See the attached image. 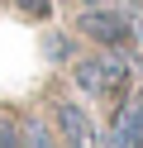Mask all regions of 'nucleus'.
Segmentation results:
<instances>
[{
    "label": "nucleus",
    "instance_id": "nucleus-7",
    "mask_svg": "<svg viewBox=\"0 0 143 148\" xmlns=\"http://www.w3.org/2000/svg\"><path fill=\"white\" fill-rule=\"evenodd\" d=\"M14 5L29 14V19H48V0H14Z\"/></svg>",
    "mask_w": 143,
    "mask_h": 148
},
{
    "label": "nucleus",
    "instance_id": "nucleus-3",
    "mask_svg": "<svg viewBox=\"0 0 143 148\" xmlns=\"http://www.w3.org/2000/svg\"><path fill=\"white\" fill-rule=\"evenodd\" d=\"M57 129H62V148H100L95 119L86 115L76 100H62V105H57Z\"/></svg>",
    "mask_w": 143,
    "mask_h": 148
},
{
    "label": "nucleus",
    "instance_id": "nucleus-5",
    "mask_svg": "<svg viewBox=\"0 0 143 148\" xmlns=\"http://www.w3.org/2000/svg\"><path fill=\"white\" fill-rule=\"evenodd\" d=\"M19 148H57V138H53V129H48V124L29 119V124L19 129Z\"/></svg>",
    "mask_w": 143,
    "mask_h": 148
},
{
    "label": "nucleus",
    "instance_id": "nucleus-1",
    "mask_svg": "<svg viewBox=\"0 0 143 148\" xmlns=\"http://www.w3.org/2000/svg\"><path fill=\"white\" fill-rule=\"evenodd\" d=\"M76 86L86 91V96H100V100H114L124 86H129V67H124V58H114V53H91V58H81L72 67Z\"/></svg>",
    "mask_w": 143,
    "mask_h": 148
},
{
    "label": "nucleus",
    "instance_id": "nucleus-8",
    "mask_svg": "<svg viewBox=\"0 0 143 148\" xmlns=\"http://www.w3.org/2000/svg\"><path fill=\"white\" fill-rule=\"evenodd\" d=\"M133 38H138V48H143V24H133Z\"/></svg>",
    "mask_w": 143,
    "mask_h": 148
},
{
    "label": "nucleus",
    "instance_id": "nucleus-6",
    "mask_svg": "<svg viewBox=\"0 0 143 148\" xmlns=\"http://www.w3.org/2000/svg\"><path fill=\"white\" fill-rule=\"evenodd\" d=\"M0 148H19V124L14 119H0Z\"/></svg>",
    "mask_w": 143,
    "mask_h": 148
},
{
    "label": "nucleus",
    "instance_id": "nucleus-2",
    "mask_svg": "<svg viewBox=\"0 0 143 148\" xmlns=\"http://www.w3.org/2000/svg\"><path fill=\"white\" fill-rule=\"evenodd\" d=\"M81 34H86L91 43H100V48H129V43H133V14L110 10V5L86 10V14H81Z\"/></svg>",
    "mask_w": 143,
    "mask_h": 148
},
{
    "label": "nucleus",
    "instance_id": "nucleus-4",
    "mask_svg": "<svg viewBox=\"0 0 143 148\" xmlns=\"http://www.w3.org/2000/svg\"><path fill=\"white\" fill-rule=\"evenodd\" d=\"M114 143L119 148H143V96L114 115Z\"/></svg>",
    "mask_w": 143,
    "mask_h": 148
}]
</instances>
